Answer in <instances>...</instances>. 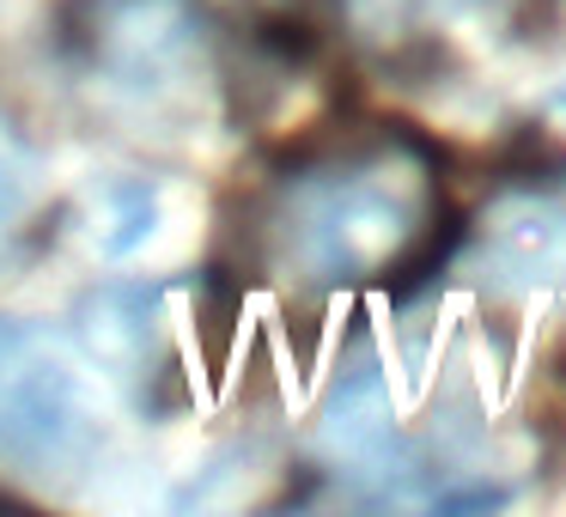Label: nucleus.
<instances>
[{"instance_id":"obj_1","label":"nucleus","mask_w":566,"mask_h":517,"mask_svg":"<svg viewBox=\"0 0 566 517\" xmlns=\"http://www.w3.org/2000/svg\"><path fill=\"white\" fill-rule=\"evenodd\" d=\"M55 55L128 135L201 140L220 128V38L201 0H62Z\"/></svg>"},{"instance_id":"obj_2","label":"nucleus","mask_w":566,"mask_h":517,"mask_svg":"<svg viewBox=\"0 0 566 517\" xmlns=\"http://www.w3.org/2000/svg\"><path fill=\"white\" fill-rule=\"evenodd\" d=\"M432 171L415 147H366L286 177L269 208V256L293 286L335 293L396 274L432 232Z\"/></svg>"},{"instance_id":"obj_3","label":"nucleus","mask_w":566,"mask_h":517,"mask_svg":"<svg viewBox=\"0 0 566 517\" xmlns=\"http://www.w3.org/2000/svg\"><path fill=\"white\" fill-rule=\"evenodd\" d=\"M116 463V414L86 347L0 317V475L31 493H80Z\"/></svg>"},{"instance_id":"obj_4","label":"nucleus","mask_w":566,"mask_h":517,"mask_svg":"<svg viewBox=\"0 0 566 517\" xmlns=\"http://www.w3.org/2000/svg\"><path fill=\"white\" fill-rule=\"evenodd\" d=\"M469 268L493 293H548L566 286V201L560 196H505L481 213Z\"/></svg>"},{"instance_id":"obj_5","label":"nucleus","mask_w":566,"mask_h":517,"mask_svg":"<svg viewBox=\"0 0 566 517\" xmlns=\"http://www.w3.org/2000/svg\"><path fill=\"white\" fill-rule=\"evenodd\" d=\"M177 225V189L165 177H111L86 201V244L104 262H135Z\"/></svg>"},{"instance_id":"obj_6","label":"nucleus","mask_w":566,"mask_h":517,"mask_svg":"<svg viewBox=\"0 0 566 517\" xmlns=\"http://www.w3.org/2000/svg\"><path fill=\"white\" fill-rule=\"evenodd\" d=\"M493 7L500 0H347V19L366 38H415V31H457Z\"/></svg>"},{"instance_id":"obj_7","label":"nucleus","mask_w":566,"mask_h":517,"mask_svg":"<svg viewBox=\"0 0 566 517\" xmlns=\"http://www.w3.org/2000/svg\"><path fill=\"white\" fill-rule=\"evenodd\" d=\"M38 201H43V171H38V159H31V152L19 147L13 135H0V256H7L19 238H25Z\"/></svg>"},{"instance_id":"obj_8","label":"nucleus","mask_w":566,"mask_h":517,"mask_svg":"<svg viewBox=\"0 0 566 517\" xmlns=\"http://www.w3.org/2000/svg\"><path fill=\"white\" fill-rule=\"evenodd\" d=\"M542 123H548V128H554V135H560V140H566V86H554V92H548V98H542Z\"/></svg>"}]
</instances>
